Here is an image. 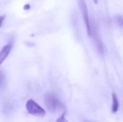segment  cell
Wrapping results in <instances>:
<instances>
[{"instance_id":"cell-8","label":"cell","mask_w":123,"mask_h":122,"mask_svg":"<svg viewBox=\"0 0 123 122\" xmlns=\"http://www.w3.org/2000/svg\"><path fill=\"white\" fill-rule=\"evenodd\" d=\"M93 1H94V3H95L96 4H97L98 3V0H93Z\"/></svg>"},{"instance_id":"cell-2","label":"cell","mask_w":123,"mask_h":122,"mask_svg":"<svg viewBox=\"0 0 123 122\" xmlns=\"http://www.w3.org/2000/svg\"><path fill=\"white\" fill-rule=\"evenodd\" d=\"M26 109L30 114L33 116L42 117L45 114V111L42 107H40L35 101L32 99H29L27 101Z\"/></svg>"},{"instance_id":"cell-7","label":"cell","mask_w":123,"mask_h":122,"mask_svg":"<svg viewBox=\"0 0 123 122\" xmlns=\"http://www.w3.org/2000/svg\"><path fill=\"white\" fill-rule=\"evenodd\" d=\"M117 22L118 23V24L121 27H123V17H117Z\"/></svg>"},{"instance_id":"cell-6","label":"cell","mask_w":123,"mask_h":122,"mask_svg":"<svg viewBox=\"0 0 123 122\" xmlns=\"http://www.w3.org/2000/svg\"><path fill=\"white\" fill-rule=\"evenodd\" d=\"M56 122H68V120L66 119V116H65V114H63V115H61L57 120Z\"/></svg>"},{"instance_id":"cell-4","label":"cell","mask_w":123,"mask_h":122,"mask_svg":"<svg viewBox=\"0 0 123 122\" xmlns=\"http://www.w3.org/2000/svg\"><path fill=\"white\" fill-rule=\"evenodd\" d=\"M12 45L11 44H7L3 47V48L1 50L0 52V63L1 64L8 57V55L10 53V51L12 50Z\"/></svg>"},{"instance_id":"cell-3","label":"cell","mask_w":123,"mask_h":122,"mask_svg":"<svg viewBox=\"0 0 123 122\" xmlns=\"http://www.w3.org/2000/svg\"><path fill=\"white\" fill-rule=\"evenodd\" d=\"M79 3L80 10L81 12L82 16H83V18H84V22L86 24L88 35H92V29H91V26H90V22H89V17L86 4L84 0H79Z\"/></svg>"},{"instance_id":"cell-5","label":"cell","mask_w":123,"mask_h":122,"mask_svg":"<svg viewBox=\"0 0 123 122\" xmlns=\"http://www.w3.org/2000/svg\"><path fill=\"white\" fill-rule=\"evenodd\" d=\"M112 113H116L118 111L119 109V101L117 95L115 93H112Z\"/></svg>"},{"instance_id":"cell-1","label":"cell","mask_w":123,"mask_h":122,"mask_svg":"<svg viewBox=\"0 0 123 122\" xmlns=\"http://www.w3.org/2000/svg\"><path fill=\"white\" fill-rule=\"evenodd\" d=\"M44 103L47 109L52 113H58L64 110L63 104L53 94H46L44 98Z\"/></svg>"},{"instance_id":"cell-9","label":"cell","mask_w":123,"mask_h":122,"mask_svg":"<svg viewBox=\"0 0 123 122\" xmlns=\"http://www.w3.org/2000/svg\"><path fill=\"white\" fill-rule=\"evenodd\" d=\"M86 122H90V121H86Z\"/></svg>"}]
</instances>
